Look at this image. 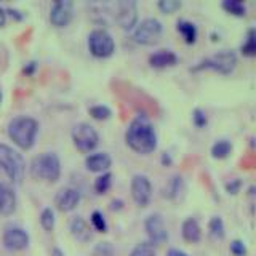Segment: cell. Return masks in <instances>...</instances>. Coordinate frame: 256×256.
I'll list each match as a JSON object with an SVG mask.
<instances>
[{
	"mask_svg": "<svg viewBox=\"0 0 256 256\" xmlns=\"http://www.w3.org/2000/svg\"><path fill=\"white\" fill-rule=\"evenodd\" d=\"M176 29L178 32L182 36L184 42L186 44H194L197 40V36H198V30H197V26L192 21H188V20H178L176 22Z\"/></svg>",
	"mask_w": 256,
	"mask_h": 256,
	"instance_id": "20",
	"label": "cell"
},
{
	"mask_svg": "<svg viewBox=\"0 0 256 256\" xmlns=\"http://www.w3.org/2000/svg\"><path fill=\"white\" fill-rule=\"evenodd\" d=\"M110 184H112V173L104 172L94 180V190L98 192V194H106L110 189Z\"/></svg>",
	"mask_w": 256,
	"mask_h": 256,
	"instance_id": "25",
	"label": "cell"
},
{
	"mask_svg": "<svg viewBox=\"0 0 256 256\" xmlns=\"http://www.w3.org/2000/svg\"><path fill=\"white\" fill-rule=\"evenodd\" d=\"M240 186H242V181H240L238 178L230 180V181L226 182V190L229 192V194H237L238 189H240Z\"/></svg>",
	"mask_w": 256,
	"mask_h": 256,
	"instance_id": "35",
	"label": "cell"
},
{
	"mask_svg": "<svg viewBox=\"0 0 256 256\" xmlns=\"http://www.w3.org/2000/svg\"><path fill=\"white\" fill-rule=\"evenodd\" d=\"M208 230H210V236L214 240H221L224 238V234H226V229H224V221L220 218V216H213L208 222Z\"/></svg>",
	"mask_w": 256,
	"mask_h": 256,
	"instance_id": "24",
	"label": "cell"
},
{
	"mask_svg": "<svg viewBox=\"0 0 256 256\" xmlns=\"http://www.w3.org/2000/svg\"><path fill=\"white\" fill-rule=\"evenodd\" d=\"M237 66V54L232 50H220L208 58H204L202 61L197 62L190 70H204V69H212L220 72V74H230Z\"/></svg>",
	"mask_w": 256,
	"mask_h": 256,
	"instance_id": "5",
	"label": "cell"
},
{
	"mask_svg": "<svg viewBox=\"0 0 256 256\" xmlns=\"http://www.w3.org/2000/svg\"><path fill=\"white\" fill-rule=\"evenodd\" d=\"M130 256H157V252L150 242H140L132 250Z\"/></svg>",
	"mask_w": 256,
	"mask_h": 256,
	"instance_id": "26",
	"label": "cell"
},
{
	"mask_svg": "<svg viewBox=\"0 0 256 256\" xmlns=\"http://www.w3.org/2000/svg\"><path fill=\"white\" fill-rule=\"evenodd\" d=\"M125 141L138 154H150L157 148V133L148 116L138 114L128 124Z\"/></svg>",
	"mask_w": 256,
	"mask_h": 256,
	"instance_id": "1",
	"label": "cell"
},
{
	"mask_svg": "<svg viewBox=\"0 0 256 256\" xmlns=\"http://www.w3.org/2000/svg\"><path fill=\"white\" fill-rule=\"evenodd\" d=\"M122 205H124V202L120 198H114L110 202V210H120L122 208Z\"/></svg>",
	"mask_w": 256,
	"mask_h": 256,
	"instance_id": "38",
	"label": "cell"
},
{
	"mask_svg": "<svg viewBox=\"0 0 256 256\" xmlns=\"http://www.w3.org/2000/svg\"><path fill=\"white\" fill-rule=\"evenodd\" d=\"M176 62H178V54L172 50H168V48H162V50H157L149 54V64L152 68L174 66Z\"/></svg>",
	"mask_w": 256,
	"mask_h": 256,
	"instance_id": "16",
	"label": "cell"
},
{
	"mask_svg": "<svg viewBox=\"0 0 256 256\" xmlns=\"http://www.w3.org/2000/svg\"><path fill=\"white\" fill-rule=\"evenodd\" d=\"M221 5L228 13L234 14V16H245L246 14V5L242 2V0H224Z\"/></svg>",
	"mask_w": 256,
	"mask_h": 256,
	"instance_id": "23",
	"label": "cell"
},
{
	"mask_svg": "<svg viewBox=\"0 0 256 256\" xmlns=\"http://www.w3.org/2000/svg\"><path fill=\"white\" fill-rule=\"evenodd\" d=\"M16 210V194L6 184L0 182V214L8 216Z\"/></svg>",
	"mask_w": 256,
	"mask_h": 256,
	"instance_id": "17",
	"label": "cell"
},
{
	"mask_svg": "<svg viewBox=\"0 0 256 256\" xmlns=\"http://www.w3.org/2000/svg\"><path fill=\"white\" fill-rule=\"evenodd\" d=\"M164 26L157 18H144L133 28V38L140 45H152L162 36Z\"/></svg>",
	"mask_w": 256,
	"mask_h": 256,
	"instance_id": "7",
	"label": "cell"
},
{
	"mask_svg": "<svg viewBox=\"0 0 256 256\" xmlns=\"http://www.w3.org/2000/svg\"><path fill=\"white\" fill-rule=\"evenodd\" d=\"M88 112H90V116L96 120H108L112 116L110 108L106 106V104H96V106H92L88 109Z\"/></svg>",
	"mask_w": 256,
	"mask_h": 256,
	"instance_id": "28",
	"label": "cell"
},
{
	"mask_svg": "<svg viewBox=\"0 0 256 256\" xmlns=\"http://www.w3.org/2000/svg\"><path fill=\"white\" fill-rule=\"evenodd\" d=\"M54 204L58 206V210L64 213L76 210L77 205L80 204V192L74 188H62L56 194Z\"/></svg>",
	"mask_w": 256,
	"mask_h": 256,
	"instance_id": "14",
	"label": "cell"
},
{
	"mask_svg": "<svg viewBox=\"0 0 256 256\" xmlns=\"http://www.w3.org/2000/svg\"><path fill=\"white\" fill-rule=\"evenodd\" d=\"M162 162H164V164H168V165H170V164H172V158H170V156H168V154H164V156H162Z\"/></svg>",
	"mask_w": 256,
	"mask_h": 256,
	"instance_id": "42",
	"label": "cell"
},
{
	"mask_svg": "<svg viewBox=\"0 0 256 256\" xmlns=\"http://www.w3.org/2000/svg\"><path fill=\"white\" fill-rule=\"evenodd\" d=\"M240 52H242L244 56H254L256 54V30L254 28H250L246 32V38L245 42L240 46Z\"/></svg>",
	"mask_w": 256,
	"mask_h": 256,
	"instance_id": "21",
	"label": "cell"
},
{
	"mask_svg": "<svg viewBox=\"0 0 256 256\" xmlns=\"http://www.w3.org/2000/svg\"><path fill=\"white\" fill-rule=\"evenodd\" d=\"M36 69H37V62H36V61H29V62L26 64V66L22 68V72H24L26 76H32V74L36 72Z\"/></svg>",
	"mask_w": 256,
	"mask_h": 256,
	"instance_id": "36",
	"label": "cell"
},
{
	"mask_svg": "<svg viewBox=\"0 0 256 256\" xmlns=\"http://www.w3.org/2000/svg\"><path fill=\"white\" fill-rule=\"evenodd\" d=\"M69 229H70V234L74 236V238H77L78 242H88V240L92 238V228L82 216H74V218L70 220Z\"/></svg>",
	"mask_w": 256,
	"mask_h": 256,
	"instance_id": "18",
	"label": "cell"
},
{
	"mask_svg": "<svg viewBox=\"0 0 256 256\" xmlns=\"http://www.w3.org/2000/svg\"><path fill=\"white\" fill-rule=\"evenodd\" d=\"M166 256H189L186 252H182V250H178V248H170L166 253Z\"/></svg>",
	"mask_w": 256,
	"mask_h": 256,
	"instance_id": "37",
	"label": "cell"
},
{
	"mask_svg": "<svg viewBox=\"0 0 256 256\" xmlns=\"http://www.w3.org/2000/svg\"><path fill=\"white\" fill-rule=\"evenodd\" d=\"M6 22V13H5V8H0V28H4Z\"/></svg>",
	"mask_w": 256,
	"mask_h": 256,
	"instance_id": "40",
	"label": "cell"
},
{
	"mask_svg": "<svg viewBox=\"0 0 256 256\" xmlns=\"http://www.w3.org/2000/svg\"><path fill=\"white\" fill-rule=\"evenodd\" d=\"M90 222H92V228L94 230H98V232H108V222H106V218H104L101 212L94 210L90 214Z\"/></svg>",
	"mask_w": 256,
	"mask_h": 256,
	"instance_id": "29",
	"label": "cell"
},
{
	"mask_svg": "<svg viewBox=\"0 0 256 256\" xmlns=\"http://www.w3.org/2000/svg\"><path fill=\"white\" fill-rule=\"evenodd\" d=\"M232 150V144L228 140H218L212 146V156L214 158H226Z\"/></svg>",
	"mask_w": 256,
	"mask_h": 256,
	"instance_id": "22",
	"label": "cell"
},
{
	"mask_svg": "<svg viewBox=\"0 0 256 256\" xmlns=\"http://www.w3.org/2000/svg\"><path fill=\"white\" fill-rule=\"evenodd\" d=\"M29 170L36 180L54 182L61 176V160L54 152H42L30 160Z\"/></svg>",
	"mask_w": 256,
	"mask_h": 256,
	"instance_id": "3",
	"label": "cell"
},
{
	"mask_svg": "<svg viewBox=\"0 0 256 256\" xmlns=\"http://www.w3.org/2000/svg\"><path fill=\"white\" fill-rule=\"evenodd\" d=\"M88 50L96 58H109L116 52V42L106 29H93L88 36Z\"/></svg>",
	"mask_w": 256,
	"mask_h": 256,
	"instance_id": "8",
	"label": "cell"
},
{
	"mask_svg": "<svg viewBox=\"0 0 256 256\" xmlns=\"http://www.w3.org/2000/svg\"><path fill=\"white\" fill-rule=\"evenodd\" d=\"M192 122H194V125H196L197 128L205 126L206 122H208L205 110H204V109H200V108H196L194 110H192Z\"/></svg>",
	"mask_w": 256,
	"mask_h": 256,
	"instance_id": "33",
	"label": "cell"
},
{
	"mask_svg": "<svg viewBox=\"0 0 256 256\" xmlns=\"http://www.w3.org/2000/svg\"><path fill=\"white\" fill-rule=\"evenodd\" d=\"M74 18V2L56 0L50 8V22L56 28H66Z\"/></svg>",
	"mask_w": 256,
	"mask_h": 256,
	"instance_id": "12",
	"label": "cell"
},
{
	"mask_svg": "<svg viewBox=\"0 0 256 256\" xmlns=\"http://www.w3.org/2000/svg\"><path fill=\"white\" fill-rule=\"evenodd\" d=\"M181 188H182V178L180 174H174L173 178L170 180V182H168V189H166L165 194L168 197H176L180 194Z\"/></svg>",
	"mask_w": 256,
	"mask_h": 256,
	"instance_id": "30",
	"label": "cell"
},
{
	"mask_svg": "<svg viewBox=\"0 0 256 256\" xmlns=\"http://www.w3.org/2000/svg\"><path fill=\"white\" fill-rule=\"evenodd\" d=\"M0 100H2V94H0Z\"/></svg>",
	"mask_w": 256,
	"mask_h": 256,
	"instance_id": "43",
	"label": "cell"
},
{
	"mask_svg": "<svg viewBox=\"0 0 256 256\" xmlns=\"http://www.w3.org/2000/svg\"><path fill=\"white\" fill-rule=\"evenodd\" d=\"M52 256H64V253L60 250V248H53V250H52Z\"/></svg>",
	"mask_w": 256,
	"mask_h": 256,
	"instance_id": "41",
	"label": "cell"
},
{
	"mask_svg": "<svg viewBox=\"0 0 256 256\" xmlns=\"http://www.w3.org/2000/svg\"><path fill=\"white\" fill-rule=\"evenodd\" d=\"M5 13L6 14H12L13 18H16V20H22V14H20V12L18 10H13V8H6Z\"/></svg>",
	"mask_w": 256,
	"mask_h": 256,
	"instance_id": "39",
	"label": "cell"
},
{
	"mask_svg": "<svg viewBox=\"0 0 256 256\" xmlns=\"http://www.w3.org/2000/svg\"><path fill=\"white\" fill-rule=\"evenodd\" d=\"M112 165V158L108 152H94L85 157V166L88 172L94 173H104L108 172Z\"/></svg>",
	"mask_w": 256,
	"mask_h": 256,
	"instance_id": "15",
	"label": "cell"
},
{
	"mask_svg": "<svg viewBox=\"0 0 256 256\" xmlns=\"http://www.w3.org/2000/svg\"><path fill=\"white\" fill-rule=\"evenodd\" d=\"M93 256H116V250L109 242H100L93 248Z\"/></svg>",
	"mask_w": 256,
	"mask_h": 256,
	"instance_id": "31",
	"label": "cell"
},
{
	"mask_svg": "<svg viewBox=\"0 0 256 256\" xmlns=\"http://www.w3.org/2000/svg\"><path fill=\"white\" fill-rule=\"evenodd\" d=\"M0 168L13 182H21L26 173V162L18 150L0 142Z\"/></svg>",
	"mask_w": 256,
	"mask_h": 256,
	"instance_id": "4",
	"label": "cell"
},
{
	"mask_svg": "<svg viewBox=\"0 0 256 256\" xmlns=\"http://www.w3.org/2000/svg\"><path fill=\"white\" fill-rule=\"evenodd\" d=\"M229 248H230V253L234 256H245L246 254V246L242 240H232Z\"/></svg>",
	"mask_w": 256,
	"mask_h": 256,
	"instance_id": "34",
	"label": "cell"
},
{
	"mask_svg": "<svg viewBox=\"0 0 256 256\" xmlns=\"http://www.w3.org/2000/svg\"><path fill=\"white\" fill-rule=\"evenodd\" d=\"M72 141L74 146L82 152H90L100 144V134L94 130V126L86 122H78L72 126Z\"/></svg>",
	"mask_w": 256,
	"mask_h": 256,
	"instance_id": "6",
	"label": "cell"
},
{
	"mask_svg": "<svg viewBox=\"0 0 256 256\" xmlns=\"http://www.w3.org/2000/svg\"><path fill=\"white\" fill-rule=\"evenodd\" d=\"M4 245L12 252H21L29 245V234L22 228H8L4 232Z\"/></svg>",
	"mask_w": 256,
	"mask_h": 256,
	"instance_id": "13",
	"label": "cell"
},
{
	"mask_svg": "<svg viewBox=\"0 0 256 256\" xmlns=\"http://www.w3.org/2000/svg\"><path fill=\"white\" fill-rule=\"evenodd\" d=\"M181 234L182 238L189 244H197L200 238H202V229H200V224L196 218H186L182 221L181 226Z\"/></svg>",
	"mask_w": 256,
	"mask_h": 256,
	"instance_id": "19",
	"label": "cell"
},
{
	"mask_svg": "<svg viewBox=\"0 0 256 256\" xmlns=\"http://www.w3.org/2000/svg\"><path fill=\"white\" fill-rule=\"evenodd\" d=\"M38 133V122L29 116H18L8 124V136L21 149H30L34 146Z\"/></svg>",
	"mask_w": 256,
	"mask_h": 256,
	"instance_id": "2",
	"label": "cell"
},
{
	"mask_svg": "<svg viewBox=\"0 0 256 256\" xmlns=\"http://www.w3.org/2000/svg\"><path fill=\"white\" fill-rule=\"evenodd\" d=\"M40 224L46 232H52L54 228V212L52 210L50 206H46L40 213Z\"/></svg>",
	"mask_w": 256,
	"mask_h": 256,
	"instance_id": "27",
	"label": "cell"
},
{
	"mask_svg": "<svg viewBox=\"0 0 256 256\" xmlns=\"http://www.w3.org/2000/svg\"><path fill=\"white\" fill-rule=\"evenodd\" d=\"M132 197L138 206H146L150 202L152 197V184L146 174H134L132 178Z\"/></svg>",
	"mask_w": 256,
	"mask_h": 256,
	"instance_id": "11",
	"label": "cell"
},
{
	"mask_svg": "<svg viewBox=\"0 0 256 256\" xmlns=\"http://www.w3.org/2000/svg\"><path fill=\"white\" fill-rule=\"evenodd\" d=\"M144 228H146V234L149 237L148 242H150L154 246L162 245L168 240V230H166L162 214H158V213L149 214L146 221H144Z\"/></svg>",
	"mask_w": 256,
	"mask_h": 256,
	"instance_id": "10",
	"label": "cell"
},
{
	"mask_svg": "<svg viewBox=\"0 0 256 256\" xmlns=\"http://www.w3.org/2000/svg\"><path fill=\"white\" fill-rule=\"evenodd\" d=\"M157 6H158V10L164 13H173L181 8V2L180 0H158Z\"/></svg>",
	"mask_w": 256,
	"mask_h": 256,
	"instance_id": "32",
	"label": "cell"
},
{
	"mask_svg": "<svg viewBox=\"0 0 256 256\" xmlns=\"http://www.w3.org/2000/svg\"><path fill=\"white\" fill-rule=\"evenodd\" d=\"M116 8L114 18L117 24L125 30L133 29L138 24V5L133 0H122V2L112 4Z\"/></svg>",
	"mask_w": 256,
	"mask_h": 256,
	"instance_id": "9",
	"label": "cell"
}]
</instances>
